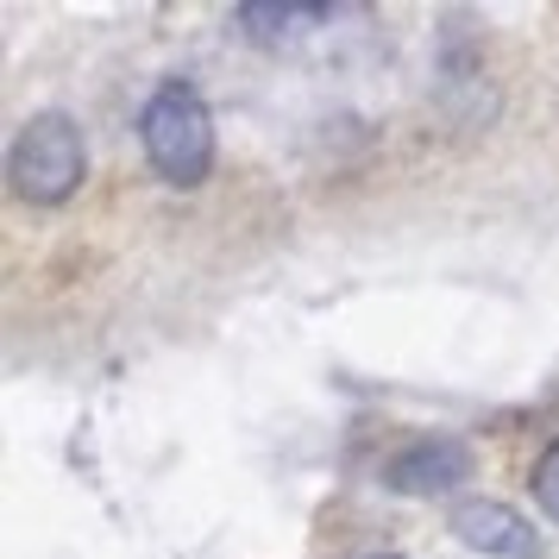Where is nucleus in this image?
<instances>
[{"label":"nucleus","mask_w":559,"mask_h":559,"mask_svg":"<svg viewBox=\"0 0 559 559\" xmlns=\"http://www.w3.org/2000/svg\"><path fill=\"white\" fill-rule=\"evenodd\" d=\"M7 182L13 195L32 207H57L76 195L82 182V132L63 120V114H32L20 139H13V157H7Z\"/></svg>","instance_id":"obj_2"},{"label":"nucleus","mask_w":559,"mask_h":559,"mask_svg":"<svg viewBox=\"0 0 559 559\" xmlns=\"http://www.w3.org/2000/svg\"><path fill=\"white\" fill-rule=\"evenodd\" d=\"M528 490H534V503H540V509H547V515L559 522V440H554V447H547L540 459H534Z\"/></svg>","instance_id":"obj_6"},{"label":"nucleus","mask_w":559,"mask_h":559,"mask_svg":"<svg viewBox=\"0 0 559 559\" xmlns=\"http://www.w3.org/2000/svg\"><path fill=\"white\" fill-rule=\"evenodd\" d=\"M383 478L396 484V490H415V497H440V490H453V484L472 478V453L459 440H421L403 459H390Z\"/></svg>","instance_id":"obj_4"},{"label":"nucleus","mask_w":559,"mask_h":559,"mask_svg":"<svg viewBox=\"0 0 559 559\" xmlns=\"http://www.w3.org/2000/svg\"><path fill=\"white\" fill-rule=\"evenodd\" d=\"M453 534L484 559H540V534L497 497H465L453 509Z\"/></svg>","instance_id":"obj_3"},{"label":"nucleus","mask_w":559,"mask_h":559,"mask_svg":"<svg viewBox=\"0 0 559 559\" xmlns=\"http://www.w3.org/2000/svg\"><path fill=\"white\" fill-rule=\"evenodd\" d=\"M321 13H277V7H246V32H264V38H289V32H308Z\"/></svg>","instance_id":"obj_5"},{"label":"nucleus","mask_w":559,"mask_h":559,"mask_svg":"<svg viewBox=\"0 0 559 559\" xmlns=\"http://www.w3.org/2000/svg\"><path fill=\"white\" fill-rule=\"evenodd\" d=\"M139 139H145L152 170L177 189H195L214 170V120H207V102L195 82H157L152 102H145V120H139Z\"/></svg>","instance_id":"obj_1"}]
</instances>
